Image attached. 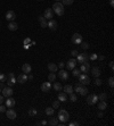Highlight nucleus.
Returning <instances> with one entry per match:
<instances>
[{
	"label": "nucleus",
	"instance_id": "f257e3e1",
	"mask_svg": "<svg viewBox=\"0 0 114 126\" xmlns=\"http://www.w3.org/2000/svg\"><path fill=\"white\" fill-rule=\"evenodd\" d=\"M52 10L56 13L58 16H63L64 15V5H63L61 1H56L55 4H54V6H52Z\"/></svg>",
	"mask_w": 114,
	"mask_h": 126
},
{
	"label": "nucleus",
	"instance_id": "f03ea898",
	"mask_svg": "<svg viewBox=\"0 0 114 126\" xmlns=\"http://www.w3.org/2000/svg\"><path fill=\"white\" fill-rule=\"evenodd\" d=\"M58 119L62 121V123L68 121V119H70V114H68V111L64 110V109H61V110L58 111Z\"/></svg>",
	"mask_w": 114,
	"mask_h": 126
},
{
	"label": "nucleus",
	"instance_id": "7ed1b4c3",
	"mask_svg": "<svg viewBox=\"0 0 114 126\" xmlns=\"http://www.w3.org/2000/svg\"><path fill=\"white\" fill-rule=\"evenodd\" d=\"M75 92H78L80 95H87L88 94V89L82 85L81 83H77L75 84V90H74Z\"/></svg>",
	"mask_w": 114,
	"mask_h": 126
},
{
	"label": "nucleus",
	"instance_id": "20e7f679",
	"mask_svg": "<svg viewBox=\"0 0 114 126\" xmlns=\"http://www.w3.org/2000/svg\"><path fill=\"white\" fill-rule=\"evenodd\" d=\"M78 77H79V82L82 84V85H89V84H90V82H91V81H90V79H89V76L86 73L80 74Z\"/></svg>",
	"mask_w": 114,
	"mask_h": 126
},
{
	"label": "nucleus",
	"instance_id": "39448f33",
	"mask_svg": "<svg viewBox=\"0 0 114 126\" xmlns=\"http://www.w3.org/2000/svg\"><path fill=\"white\" fill-rule=\"evenodd\" d=\"M77 61H79L80 64L86 63V61H89V55L87 52L78 53V56H77Z\"/></svg>",
	"mask_w": 114,
	"mask_h": 126
},
{
	"label": "nucleus",
	"instance_id": "423d86ee",
	"mask_svg": "<svg viewBox=\"0 0 114 126\" xmlns=\"http://www.w3.org/2000/svg\"><path fill=\"white\" fill-rule=\"evenodd\" d=\"M1 92H2V95L5 97V98H8V97H11V95L14 94V90L11 89V86H5L4 89H1Z\"/></svg>",
	"mask_w": 114,
	"mask_h": 126
},
{
	"label": "nucleus",
	"instance_id": "0eeeda50",
	"mask_svg": "<svg viewBox=\"0 0 114 126\" xmlns=\"http://www.w3.org/2000/svg\"><path fill=\"white\" fill-rule=\"evenodd\" d=\"M73 44H80L82 42V35L80 33H74L72 35V39H71Z\"/></svg>",
	"mask_w": 114,
	"mask_h": 126
},
{
	"label": "nucleus",
	"instance_id": "6e6552de",
	"mask_svg": "<svg viewBox=\"0 0 114 126\" xmlns=\"http://www.w3.org/2000/svg\"><path fill=\"white\" fill-rule=\"evenodd\" d=\"M97 101H98V97L96 94H89L88 98H87V102H88V105H90V106L96 105Z\"/></svg>",
	"mask_w": 114,
	"mask_h": 126
},
{
	"label": "nucleus",
	"instance_id": "1a4fd4ad",
	"mask_svg": "<svg viewBox=\"0 0 114 126\" xmlns=\"http://www.w3.org/2000/svg\"><path fill=\"white\" fill-rule=\"evenodd\" d=\"M16 18V14L14 10H8L6 13V19L9 22H14Z\"/></svg>",
	"mask_w": 114,
	"mask_h": 126
},
{
	"label": "nucleus",
	"instance_id": "9d476101",
	"mask_svg": "<svg viewBox=\"0 0 114 126\" xmlns=\"http://www.w3.org/2000/svg\"><path fill=\"white\" fill-rule=\"evenodd\" d=\"M77 59H74V58H72V59H70L67 63H66V68L68 69V70H71V69L75 68V66H77Z\"/></svg>",
	"mask_w": 114,
	"mask_h": 126
},
{
	"label": "nucleus",
	"instance_id": "9b49d317",
	"mask_svg": "<svg viewBox=\"0 0 114 126\" xmlns=\"http://www.w3.org/2000/svg\"><path fill=\"white\" fill-rule=\"evenodd\" d=\"M58 77L62 79V81H67L68 79V72L67 70H64V69H61L59 73H58Z\"/></svg>",
	"mask_w": 114,
	"mask_h": 126
},
{
	"label": "nucleus",
	"instance_id": "f8f14e48",
	"mask_svg": "<svg viewBox=\"0 0 114 126\" xmlns=\"http://www.w3.org/2000/svg\"><path fill=\"white\" fill-rule=\"evenodd\" d=\"M89 69H90V64L88 61L81 64V66H80V72L81 73H88Z\"/></svg>",
	"mask_w": 114,
	"mask_h": 126
},
{
	"label": "nucleus",
	"instance_id": "ddd939ff",
	"mask_svg": "<svg viewBox=\"0 0 114 126\" xmlns=\"http://www.w3.org/2000/svg\"><path fill=\"white\" fill-rule=\"evenodd\" d=\"M6 115H7V118H9V119H15L17 115H16V111L14 109H8V110H6Z\"/></svg>",
	"mask_w": 114,
	"mask_h": 126
},
{
	"label": "nucleus",
	"instance_id": "4468645a",
	"mask_svg": "<svg viewBox=\"0 0 114 126\" xmlns=\"http://www.w3.org/2000/svg\"><path fill=\"white\" fill-rule=\"evenodd\" d=\"M52 90V83L50 82H43L41 84V91L43 92H49Z\"/></svg>",
	"mask_w": 114,
	"mask_h": 126
},
{
	"label": "nucleus",
	"instance_id": "2eb2a0df",
	"mask_svg": "<svg viewBox=\"0 0 114 126\" xmlns=\"http://www.w3.org/2000/svg\"><path fill=\"white\" fill-rule=\"evenodd\" d=\"M57 22L55 21V19H49V22L47 23V26L49 27L50 30H52V31H55V30H57Z\"/></svg>",
	"mask_w": 114,
	"mask_h": 126
},
{
	"label": "nucleus",
	"instance_id": "dca6fc26",
	"mask_svg": "<svg viewBox=\"0 0 114 126\" xmlns=\"http://www.w3.org/2000/svg\"><path fill=\"white\" fill-rule=\"evenodd\" d=\"M26 81H27V74L23 73V74H20V75L17 76V82H18V83L23 84V83H25Z\"/></svg>",
	"mask_w": 114,
	"mask_h": 126
},
{
	"label": "nucleus",
	"instance_id": "f3484780",
	"mask_svg": "<svg viewBox=\"0 0 114 126\" xmlns=\"http://www.w3.org/2000/svg\"><path fill=\"white\" fill-rule=\"evenodd\" d=\"M15 103H16L15 99H13L11 97H8L7 100H6V107H8V108H13L15 106Z\"/></svg>",
	"mask_w": 114,
	"mask_h": 126
},
{
	"label": "nucleus",
	"instance_id": "a211bd4d",
	"mask_svg": "<svg viewBox=\"0 0 114 126\" xmlns=\"http://www.w3.org/2000/svg\"><path fill=\"white\" fill-rule=\"evenodd\" d=\"M22 70H23V73H25V74H30L31 73V70H32V67H31V65L30 64H23V66H22Z\"/></svg>",
	"mask_w": 114,
	"mask_h": 126
},
{
	"label": "nucleus",
	"instance_id": "6ab92c4d",
	"mask_svg": "<svg viewBox=\"0 0 114 126\" xmlns=\"http://www.w3.org/2000/svg\"><path fill=\"white\" fill-rule=\"evenodd\" d=\"M43 17L47 19H52V8H47L43 13Z\"/></svg>",
	"mask_w": 114,
	"mask_h": 126
},
{
	"label": "nucleus",
	"instance_id": "aec40b11",
	"mask_svg": "<svg viewBox=\"0 0 114 126\" xmlns=\"http://www.w3.org/2000/svg\"><path fill=\"white\" fill-rule=\"evenodd\" d=\"M91 75H93V77H99V75H100V68H98L97 66H95L91 68Z\"/></svg>",
	"mask_w": 114,
	"mask_h": 126
},
{
	"label": "nucleus",
	"instance_id": "412c9836",
	"mask_svg": "<svg viewBox=\"0 0 114 126\" xmlns=\"http://www.w3.org/2000/svg\"><path fill=\"white\" fill-rule=\"evenodd\" d=\"M16 84V79L15 76H7V85L8 86H13Z\"/></svg>",
	"mask_w": 114,
	"mask_h": 126
},
{
	"label": "nucleus",
	"instance_id": "4be33fe9",
	"mask_svg": "<svg viewBox=\"0 0 114 126\" xmlns=\"http://www.w3.org/2000/svg\"><path fill=\"white\" fill-rule=\"evenodd\" d=\"M48 69H49V72H52V73H56L57 69H58V67H57L56 64L49 63V64H48Z\"/></svg>",
	"mask_w": 114,
	"mask_h": 126
},
{
	"label": "nucleus",
	"instance_id": "5701e85b",
	"mask_svg": "<svg viewBox=\"0 0 114 126\" xmlns=\"http://www.w3.org/2000/svg\"><path fill=\"white\" fill-rule=\"evenodd\" d=\"M63 90H64V92H65L66 94H71L73 92V86L71 84H66V85L63 88Z\"/></svg>",
	"mask_w": 114,
	"mask_h": 126
},
{
	"label": "nucleus",
	"instance_id": "b1692460",
	"mask_svg": "<svg viewBox=\"0 0 114 126\" xmlns=\"http://www.w3.org/2000/svg\"><path fill=\"white\" fill-rule=\"evenodd\" d=\"M58 100L62 101V102L66 101V100H67V95H66V93H65V92H59V93H58Z\"/></svg>",
	"mask_w": 114,
	"mask_h": 126
},
{
	"label": "nucleus",
	"instance_id": "393cba45",
	"mask_svg": "<svg viewBox=\"0 0 114 126\" xmlns=\"http://www.w3.org/2000/svg\"><path fill=\"white\" fill-rule=\"evenodd\" d=\"M17 28H18V26H17L16 22H10V23L8 24V30H9V31H16Z\"/></svg>",
	"mask_w": 114,
	"mask_h": 126
},
{
	"label": "nucleus",
	"instance_id": "a878e982",
	"mask_svg": "<svg viewBox=\"0 0 114 126\" xmlns=\"http://www.w3.org/2000/svg\"><path fill=\"white\" fill-rule=\"evenodd\" d=\"M106 108H107V103H106L104 100H100V102L98 103V109L103 111V110H105Z\"/></svg>",
	"mask_w": 114,
	"mask_h": 126
},
{
	"label": "nucleus",
	"instance_id": "bb28decb",
	"mask_svg": "<svg viewBox=\"0 0 114 126\" xmlns=\"http://www.w3.org/2000/svg\"><path fill=\"white\" fill-rule=\"evenodd\" d=\"M39 22H40V25L41 27H47V22H46V18L43 17V16H39Z\"/></svg>",
	"mask_w": 114,
	"mask_h": 126
},
{
	"label": "nucleus",
	"instance_id": "cd10ccee",
	"mask_svg": "<svg viewBox=\"0 0 114 126\" xmlns=\"http://www.w3.org/2000/svg\"><path fill=\"white\" fill-rule=\"evenodd\" d=\"M48 125H50V126H57L58 125V121H57V118H50L49 119V121H48Z\"/></svg>",
	"mask_w": 114,
	"mask_h": 126
},
{
	"label": "nucleus",
	"instance_id": "c85d7f7f",
	"mask_svg": "<svg viewBox=\"0 0 114 126\" xmlns=\"http://www.w3.org/2000/svg\"><path fill=\"white\" fill-rule=\"evenodd\" d=\"M52 86H54V90H55V91H62V84L59 83V82H55Z\"/></svg>",
	"mask_w": 114,
	"mask_h": 126
},
{
	"label": "nucleus",
	"instance_id": "c756f323",
	"mask_svg": "<svg viewBox=\"0 0 114 126\" xmlns=\"http://www.w3.org/2000/svg\"><path fill=\"white\" fill-rule=\"evenodd\" d=\"M46 115H48V116L54 115V108H52V107H48V108H46Z\"/></svg>",
	"mask_w": 114,
	"mask_h": 126
},
{
	"label": "nucleus",
	"instance_id": "7c9ffc66",
	"mask_svg": "<svg viewBox=\"0 0 114 126\" xmlns=\"http://www.w3.org/2000/svg\"><path fill=\"white\" fill-rule=\"evenodd\" d=\"M55 79H56V75H55V73H52V72H50V74L48 75V81H49V82H54Z\"/></svg>",
	"mask_w": 114,
	"mask_h": 126
},
{
	"label": "nucleus",
	"instance_id": "2f4dec72",
	"mask_svg": "<svg viewBox=\"0 0 114 126\" xmlns=\"http://www.w3.org/2000/svg\"><path fill=\"white\" fill-rule=\"evenodd\" d=\"M98 97V100H107V93H100L99 95H97Z\"/></svg>",
	"mask_w": 114,
	"mask_h": 126
},
{
	"label": "nucleus",
	"instance_id": "473e14b6",
	"mask_svg": "<svg viewBox=\"0 0 114 126\" xmlns=\"http://www.w3.org/2000/svg\"><path fill=\"white\" fill-rule=\"evenodd\" d=\"M80 46H81V48H82L83 50H87V49H89V43H87V42H81L80 43Z\"/></svg>",
	"mask_w": 114,
	"mask_h": 126
},
{
	"label": "nucleus",
	"instance_id": "72a5a7b5",
	"mask_svg": "<svg viewBox=\"0 0 114 126\" xmlns=\"http://www.w3.org/2000/svg\"><path fill=\"white\" fill-rule=\"evenodd\" d=\"M73 1H74V0H62V4L64 6H70L73 4Z\"/></svg>",
	"mask_w": 114,
	"mask_h": 126
},
{
	"label": "nucleus",
	"instance_id": "f704fd0d",
	"mask_svg": "<svg viewBox=\"0 0 114 126\" xmlns=\"http://www.w3.org/2000/svg\"><path fill=\"white\" fill-rule=\"evenodd\" d=\"M73 70V76H75V77H78L79 75H80V69H78V68H73L72 69Z\"/></svg>",
	"mask_w": 114,
	"mask_h": 126
},
{
	"label": "nucleus",
	"instance_id": "c9c22d12",
	"mask_svg": "<svg viewBox=\"0 0 114 126\" xmlns=\"http://www.w3.org/2000/svg\"><path fill=\"white\" fill-rule=\"evenodd\" d=\"M102 84H103V81L99 79V77H96V81H95V85H96V86H100Z\"/></svg>",
	"mask_w": 114,
	"mask_h": 126
},
{
	"label": "nucleus",
	"instance_id": "e433bc0d",
	"mask_svg": "<svg viewBox=\"0 0 114 126\" xmlns=\"http://www.w3.org/2000/svg\"><path fill=\"white\" fill-rule=\"evenodd\" d=\"M70 100H71V101H72V102H75V101H77V100H78V98H77V95L74 94V93H71V94H70Z\"/></svg>",
	"mask_w": 114,
	"mask_h": 126
},
{
	"label": "nucleus",
	"instance_id": "4c0bfd02",
	"mask_svg": "<svg viewBox=\"0 0 114 126\" xmlns=\"http://www.w3.org/2000/svg\"><path fill=\"white\" fill-rule=\"evenodd\" d=\"M59 102H61L59 100H57V101H54V103H52V108H54V109H57V108L59 107Z\"/></svg>",
	"mask_w": 114,
	"mask_h": 126
},
{
	"label": "nucleus",
	"instance_id": "58836bf2",
	"mask_svg": "<svg viewBox=\"0 0 114 126\" xmlns=\"http://www.w3.org/2000/svg\"><path fill=\"white\" fill-rule=\"evenodd\" d=\"M109 85L111 86V88H113V86H114V79L112 77V76L109 79Z\"/></svg>",
	"mask_w": 114,
	"mask_h": 126
},
{
	"label": "nucleus",
	"instance_id": "ea45409f",
	"mask_svg": "<svg viewBox=\"0 0 114 126\" xmlns=\"http://www.w3.org/2000/svg\"><path fill=\"white\" fill-rule=\"evenodd\" d=\"M29 115H30V116H36V109H33V108L30 109V110H29Z\"/></svg>",
	"mask_w": 114,
	"mask_h": 126
},
{
	"label": "nucleus",
	"instance_id": "a19ab883",
	"mask_svg": "<svg viewBox=\"0 0 114 126\" xmlns=\"http://www.w3.org/2000/svg\"><path fill=\"white\" fill-rule=\"evenodd\" d=\"M89 59H90V60H96V59H97V55H96V53H91V55L89 56Z\"/></svg>",
	"mask_w": 114,
	"mask_h": 126
},
{
	"label": "nucleus",
	"instance_id": "79ce46f5",
	"mask_svg": "<svg viewBox=\"0 0 114 126\" xmlns=\"http://www.w3.org/2000/svg\"><path fill=\"white\" fill-rule=\"evenodd\" d=\"M6 79H7V76H6L5 74H1V73H0V82H5Z\"/></svg>",
	"mask_w": 114,
	"mask_h": 126
},
{
	"label": "nucleus",
	"instance_id": "37998d69",
	"mask_svg": "<svg viewBox=\"0 0 114 126\" xmlns=\"http://www.w3.org/2000/svg\"><path fill=\"white\" fill-rule=\"evenodd\" d=\"M78 50H72V51H71V56H73V57H77V56H78Z\"/></svg>",
	"mask_w": 114,
	"mask_h": 126
},
{
	"label": "nucleus",
	"instance_id": "c03bdc74",
	"mask_svg": "<svg viewBox=\"0 0 114 126\" xmlns=\"http://www.w3.org/2000/svg\"><path fill=\"white\" fill-rule=\"evenodd\" d=\"M6 110H7V109H6V106L0 105V112H5Z\"/></svg>",
	"mask_w": 114,
	"mask_h": 126
},
{
	"label": "nucleus",
	"instance_id": "a18cd8bd",
	"mask_svg": "<svg viewBox=\"0 0 114 126\" xmlns=\"http://www.w3.org/2000/svg\"><path fill=\"white\" fill-rule=\"evenodd\" d=\"M64 66H65V64L63 63V61H61V63H59L58 65H57V67H58V68H61V69H63V68H64Z\"/></svg>",
	"mask_w": 114,
	"mask_h": 126
},
{
	"label": "nucleus",
	"instance_id": "49530a36",
	"mask_svg": "<svg viewBox=\"0 0 114 126\" xmlns=\"http://www.w3.org/2000/svg\"><path fill=\"white\" fill-rule=\"evenodd\" d=\"M80 125V123H78V121H71L70 123V126H79Z\"/></svg>",
	"mask_w": 114,
	"mask_h": 126
},
{
	"label": "nucleus",
	"instance_id": "de8ad7c7",
	"mask_svg": "<svg viewBox=\"0 0 114 126\" xmlns=\"http://www.w3.org/2000/svg\"><path fill=\"white\" fill-rule=\"evenodd\" d=\"M31 42V40L30 39H26V40H24V46H29V43Z\"/></svg>",
	"mask_w": 114,
	"mask_h": 126
},
{
	"label": "nucleus",
	"instance_id": "09e8293b",
	"mask_svg": "<svg viewBox=\"0 0 114 126\" xmlns=\"http://www.w3.org/2000/svg\"><path fill=\"white\" fill-rule=\"evenodd\" d=\"M97 116H98V118H102V117H103V112H102V110L99 111V112H97Z\"/></svg>",
	"mask_w": 114,
	"mask_h": 126
},
{
	"label": "nucleus",
	"instance_id": "8fccbe9b",
	"mask_svg": "<svg viewBox=\"0 0 114 126\" xmlns=\"http://www.w3.org/2000/svg\"><path fill=\"white\" fill-rule=\"evenodd\" d=\"M4 95H0V105H2V102H4Z\"/></svg>",
	"mask_w": 114,
	"mask_h": 126
},
{
	"label": "nucleus",
	"instance_id": "3c124183",
	"mask_svg": "<svg viewBox=\"0 0 114 126\" xmlns=\"http://www.w3.org/2000/svg\"><path fill=\"white\" fill-rule=\"evenodd\" d=\"M5 88V82H0V89H4Z\"/></svg>",
	"mask_w": 114,
	"mask_h": 126
},
{
	"label": "nucleus",
	"instance_id": "603ef678",
	"mask_svg": "<svg viewBox=\"0 0 114 126\" xmlns=\"http://www.w3.org/2000/svg\"><path fill=\"white\" fill-rule=\"evenodd\" d=\"M113 61H111V63H109V68L112 69V70H113V68H114V65H113Z\"/></svg>",
	"mask_w": 114,
	"mask_h": 126
},
{
	"label": "nucleus",
	"instance_id": "864d4df0",
	"mask_svg": "<svg viewBox=\"0 0 114 126\" xmlns=\"http://www.w3.org/2000/svg\"><path fill=\"white\" fill-rule=\"evenodd\" d=\"M109 5H111V7L113 8L114 7V0H109Z\"/></svg>",
	"mask_w": 114,
	"mask_h": 126
},
{
	"label": "nucleus",
	"instance_id": "5fc2aeb1",
	"mask_svg": "<svg viewBox=\"0 0 114 126\" xmlns=\"http://www.w3.org/2000/svg\"><path fill=\"white\" fill-rule=\"evenodd\" d=\"M97 58H99V60H104V59H105V57L102 56V55H100V56H97Z\"/></svg>",
	"mask_w": 114,
	"mask_h": 126
},
{
	"label": "nucleus",
	"instance_id": "6e6d98bb",
	"mask_svg": "<svg viewBox=\"0 0 114 126\" xmlns=\"http://www.w3.org/2000/svg\"><path fill=\"white\" fill-rule=\"evenodd\" d=\"M27 79H33V76H32V75H29V76H27Z\"/></svg>",
	"mask_w": 114,
	"mask_h": 126
},
{
	"label": "nucleus",
	"instance_id": "4d7b16f0",
	"mask_svg": "<svg viewBox=\"0 0 114 126\" xmlns=\"http://www.w3.org/2000/svg\"><path fill=\"white\" fill-rule=\"evenodd\" d=\"M40 124H41V125H46L47 124V121H42L41 123H40Z\"/></svg>",
	"mask_w": 114,
	"mask_h": 126
},
{
	"label": "nucleus",
	"instance_id": "13d9d810",
	"mask_svg": "<svg viewBox=\"0 0 114 126\" xmlns=\"http://www.w3.org/2000/svg\"><path fill=\"white\" fill-rule=\"evenodd\" d=\"M56 1H61V0H56Z\"/></svg>",
	"mask_w": 114,
	"mask_h": 126
},
{
	"label": "nucleus",
	"instance_id": "bf43d9fd",
	"mask_svg": "<svg viewBox=\"0 0 114 126\" xmlns=\"http://www.w3.org/2000/svg\"><path fill=\"white\" fill-rule=\"evenodd\" d=\"M0 25H1V22H0Z\"/></svg>",
	"mask_w": 114,
	"mask_h": 126
},
{
	"label": "nucleus",
	"instance_id": "052dcab7",
	"mask_svg": "<svg viewBox=\"0 0 114 126\" xmlns=\"http://www.w3.org/2000/svg\"><path fill=\"white\" fill-rule=\"evenodd\" d=\"M0 92H1V89H0Z\"/></svg>",
	"mask_w": 114,
	"mask_h": 126
},
{
	"label": "nucleus",
	"instance_id": "680f3d73",
	"mask_svg": "<svg viewBox=\"0 0 114 126\" xmlns=\"http://www.w3.org/2000/svg\"><path fill=\"white\" fill-rule=\"evenodd\" d=\"M39 1H42V0H39Z\"/></svg>",
	"mask_w": 114,
	"mask_h": 126
}]
</instances>
